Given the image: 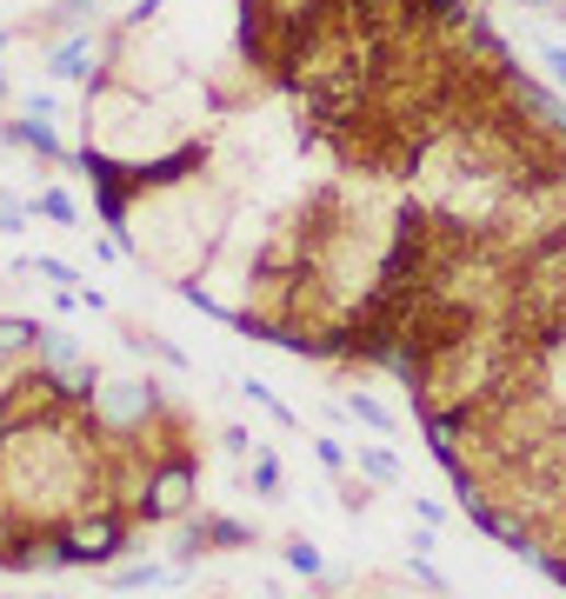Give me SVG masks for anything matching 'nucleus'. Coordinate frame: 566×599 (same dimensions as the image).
Here are the masks:
<instances>
[{
	"instance_id": "f257e3e1",
	"label": "nucleus",
	"mask_w": 566,
	"mask_h": 599,
	"mask_svg": "<svg viewBox=\"0 0 566 599\" xmlns=\"http://www.w3.org/2000/svg\"><path fill=\"white\" fill-rule=\"evenodd\" d=\"M127 546V512L120 506H94V512H73L67 527H54V560L60 566H101Z\"/></svg>"
},
{
	"instance_id": "f03ea898",
	"label": "nucleus",
	"mask_w": 566,
	"mask_h": 599,
	"mask_svg": "<svg viewBox=\"0 0 566 599\" xmlns=\"http://www.w3.org/2000/svg\"><path fill=\"white\" fill-rule=\"evenodd\" d=\"M194 486H200V466H194V453H181V447H168L153 466H147V486H140V512L147 520H181L187 512V499H194Z\"/></svg>"
},
{
	"instance_id": "7ed1b4c3",
	"label": "nucleus",
	"mask_w": 566,
	"mask_h": 599,
	"mask_svg": "<svg viewBox=\"0 0 566 599\" xmlns=\"http://www.w3.org/2000/svg\"><path fill=\"white\" fill-rule=\"evenodd\" d=\"M0 134H8L14 147H27V153H41V160H67V147L54 140V127L34 114V120H8V127H0Z\"/></svg>"
},
{
	"instance_id": "20e7f679",
	"label": "nucleus",
	"mask_w": 566,
	"mask_h": 599,
	"mask_svg": "<svg viewBox=\"0 0 566 599\" xmlns=\"http://www.w3.org/2000/svg\"><path fill=\"white\" fill-rule=\"evenodd\" d=\"M88 67H94V41H88V34H73V41H60V47L47 54V73H54V80H80Z\"/></svg>"
},
{
	"instance_id": "39448f33",
	"label": "nucleus",
	"mask_w": 566,
	"mask_h": 599,
	"mask_svg": "<svg viewBox=\"0 0 566 599\" xmlns=\"http://www.w3.org/2000/svg\"><path fill=\"white\" fill-rule=\"evenodd\" d=\"M34 214H47V220H60V227H73V220H80V207H73V194H60V187H47V194L34 200Z\"/></svg>"
},
{
	"instance_id": "423d86ee",
	"label": "nucleus",
	"mask_w": 566,
	"mask_h": 599,
	"mask_svg": "<svg viewBox=\"0 0 566 599\" xmlns=\"http://www.w3.org/2000/svg\"><path fill=\"white\" fill-rule=\"evenodd\" d=\"M347 413H354V419H367L373 434H393V413H386L380 400H367V393H354V400H347Z\"/></svg>"
},
{
	"instance_id": "0eeeda50",
	"label": "nucleus",
	"mask_w": 566,
	"mask_h": 599,
	"mask_svg": "<svg viewBox=\"0 0 566 599\" xmlns=\"http://www.w3.org/2000/svg\"><path fill=\"white\" fill-rule=\"evenodd\" d=\"M360 466H367L373 480H400V460H393V453H380V447H360Z\"/></svg>"
},
{
	"instance_id": "6e6552de",
	"label": "nucleus",
	"mask_w": 566,
	"mask_h": 599,
	"mask_svg": "<svg viewBox=\"0 0 566 599\" xmlns=\"http://www.w3.org/2000/svg\"><path fill=\"white\" fill-rule=\"evenodd\" d=\"M254 486H261V493H274V486H280V466H274V460H267V453H261V460H254Z\"/></svg>"
},
{
	"instance_id": "1a4fd4ad",
	"label": "nucleus",
	"mask_w": 566,
	"mask_h": 599,
	"mask_svg": "<svg viewBox=\"0 0 566 599\" xmlns=\"http://www.w3.org/2000/svg\"><path fill=\"white\" fill-rule=\"evenodd\" d=\"M540 60L553 67V80H559V88H566V47H540Z\"/></svg>"
},
{
	"instance_id": "9d476101",
	"label": "nucleus",
	"mask_w": 566,
	"mask_h": 599,
	"mask_svg": "<svg viewBox=\"0 0 566 599\" xmlns=\"http://www.w3.org/2000/svg\"><path fill=\"white\" fill-rule=\"evenodd\" d=\"M287 560H293V566H300V573H320V553H313V546H293V553H287Z\"/></svg>"
}]
</instances>
